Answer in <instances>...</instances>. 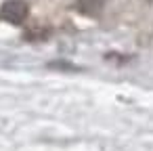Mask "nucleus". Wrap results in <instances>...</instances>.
Returning <instances> with one entry per match:
<instances>
[{
	"instance_id": "f03ea898",
	"label": "nucleus",
	"mask_w": 153,
	"mask_h": 151,
	"mask_svg": "<svg viewBox=\"0 0 153 151\" xmlns=\"http://www.w3.org/2000/svg\"><path fill=\"white\" fill-rule=\"evenodd\" d=\"M101 7H103V0H80L78 2V9L86 15H94Z\"/></svg>"
},
{
	"instance_id": "f257e3e1",
	"label": "nucleus",
	"mask_w": 153,
	"mask_h": 151,
	"mask_svg": "<svg viewBox=\"0 0 153 151\" xmlns=\"http://www.w3.org/2000/svg\"><path fill=\"white\" fill-rule=\"evenodd\" d=\"M27 13H30V7L25 0H7L0 7V19L13 25H21L27 19Z\"/></svg>"
}]
</instances>
